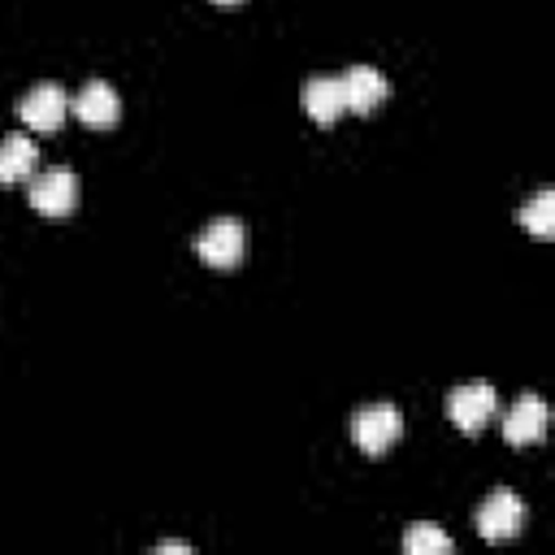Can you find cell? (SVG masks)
<instances>
[{
    "mask_svg": "<svg viewBox=\"0 0 555 555\" xmlns=\"http://www.w3.org/2000/svg\"><path fill=\"white\" fill-rule=\"evenodd\" d=\"M221 4H234V0H221Z\"/></svg>",
    "mask_w": 555,
    "mask_h": 555,
    "instance_id": "obj_15",
    "label": "cell"
},
{
    "mask_svg": "<svg viewBox=\"0 0 555 555\" xmlns=\"http://www.w3.org/2000/svg\"><path fill=\"white\" fill-rule=\"evenodd\" d=\"M399 434H403V416H399V408L386 403V399L364 403V408H356V416H351V438H356V447L369 451V455H382Z\"/></svg>",
    "mask_w": 555,
    "mask_h": 555,
    "instance_id": "obj_1",
    "label": "cell"
},
{
    "mask_svg": "<svg viewBox=\"0 0 555 555\" xmlns=\"http://www.w3.org/2000/svg\"><path fill=\"white\" fill-rule=\"evenodd\" d=\"M156 551H160V555H169V551H173V555H186L191 546H186V542H156Z\"/></svg>",
    "mask_w": 555,
    "mask_h": 555,
    "instance_id": "obj_14",
    "label": "cell"
},
{
    "mask_svg": "<svg viewBox=\"0 0 555 555\" xmlns=\"http://www.w3.org/2000/svg\"><path fill=\"white\" fill-rule=\"evenodd\" d=\"M195 251L208 264H238L247 251V225L238 217H212L199 234H195Z\"/></svg>",
    "mask_w": 555,
    "mask_h": 555,
    "instance_id": "obj_3",
    "label": "cell"
},
{
    "mask_svg": "<svg viewBox=\"0 0 555 555\" xmlns=\"http://www.w3.org/2000/svg\"><path fill=\"white\" fill-rule=\"evenodd\" d=\"M65 113H69V95H65V87L52 82V78L35 82V87L17 100V117H22L26 126H35V130H56V126L65 121Z\"/></svg>",
    "mask_w": 555,
    "mask_h": 555,
    "instance_id": "obj_6",
    "label": "cell"
},
{
    "mask_svg": "<svg viewBox=\"0 0 555 555\" xmlns=\"http://www.w3.org/2000/svg\"><path fill=\"white\" fill-rule=\"evenodd\" d=\"M542 434H546V403H542V395H533V390L516 395L512 408L503 412V438L516 442V447H529Z\"/></svg>",
    "mask_w": 555,
    "mask_h": 555,
    "instance_id": "obj_7",
    "label": "cell"
},
{
    "mask_svg": "<svg viewBox=\"0 0 555 555\" xmlns=\"http://www.w3.org/2000/svg\"><path fill=\"white\" fill-rule=\"evenodd\" d=\"M78 204V173L69 165H48L30 178V208L43 217H65Z\"/></svg>",
    "mask_w": 555,
    "mask_h": 555,
    "instance_id": "obj_2",
    "label": "cell"
},
{
    "mask_svg": "<svg viewBox=\"0 0 555 555\" xmlns=\"http://www.w3.org/2000/svg\"><path fill=\"white\" fill-rule=\"evenodd\" d=\"M299 100H304V108H308L312 121H334V117L347 108L338 78H308L304 91H299Z\"/></svg>",
    "mask_w": 555,
    "mask_h": 555,
    "instance_id": "obj_10",
    "label": "cell"
},
{
    "mask_svg": "<svg viewBox=\"0 0 555 555\" xmlns=\"http://www.w3.org/2000/svg\"><path fill=\"white\" fill-rule=\"evenodd\" d=\"M494 412H499V390H494L490 382H460V386L447 395V416H451L464 434H477Z\"/></svg>",
    "mask_w": 555,
    "mask_h": 555,
    "instance_id": "obj_4",
    "label": "cell"
},
{
    "mask_svg": "<svg viewBox=\"0 0 555 555\" xmlns=\"http://www.w3.org/2000/svg\"><path fill=\"white\" fill-rule=\"evenodd\" d=\"M338 82H343V104H347L351 113H369V108H373V104H382V100H386V91H390L386 74H382V69H373V65H347Z\"/></svg>",
    "mask_w": 555,
    "mask_h": 555,
    "instance_id": "obj_8",
    "label": "cell"
},
{
    "mask_svg": "<svg viewBox=\"0 0 555 555\" xmlns=\"http://www.w3.org/2000/svg\"><path fill=\"white\" fill-rule=\"evenodd\" d=\"M520 225H529L533 234H551L555 230V191L551 186H542V191H533L525 204H520Z\"/></svg>",
    "mask_w": 555,
    "mask_h": 555,
    "instance_id": "obj_12",
    "label": "cell"
},
{
    "mask_svg": "<svg viewBox=\"0 0 555 555\" xmlns=\"http://www.w3.org/2000/svg\"><path fill=\"white\" fill-rule=\"evenodd\" d=\"M39 152H35V139H26L22 130H9L0 134V182H17L35 169Z\"/></svg>",
    "mask_w": 555,
    "mask_h": 555,
    "instance_id": "obj_11",
    "label": "cell"
},
{
    "mask_svg": "<svg viewBox=\"0 0 555 555\" xmlns=\"http://www.w3.org/2000/svg\"><path fill=\"white\" fill-rule=\"evenodd\" d=\"M455 542H451V533H442L438 525H412L408 533H403V551L408 555H447Z\"/></svg>",
    "mask_w": 555,
    "mask_h": 555,
    "instance_id": "obj_13",
    "label": "cell"
},
{
    "mask_svg": "<svg viewBox=\"0 0 555 555\" xmlns=\"http://www.w3.org/2000/svg\"><path fill=\"white\" fill-rule=\"evenodd\" d=\"M525 503L512 494V490H494L481 507H477V533L486 538V542H507V538H516L520 529H525Z\"/></svg>",
    "mask_w": 555,
    "mask_h": 555,
    "instance_id": "obj_5",
    "label": "cell"
},
{
    "mask_svg": "<svg viewBox=\"0 0 555 555\" xmlns=\"http://www.w3.org/2000/svg\"><path fill=\"white\" fill-rule=\"evenodd\" d=\"M69 108H74L87 126H113V121H117V113H121V95H117V87H113V82L91 78V82H82V87H78V95L69 100Z\"/></svg>",
    "mask_w": 555,
    "mask_h": 555,
    "instance_id": "obj_9",
    "label": "cell"
}]
</instances>
